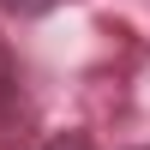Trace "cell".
I'll use <instances>...</instances> for the list:
<instances>
[{
  "label": "cell",
  "mask_w": 150,
  "mask_h": 150,
  "mask_svg": "<svg viewBox=\"0 0 150 150\" xmlns=\"http://www.w3.org/2000/svg\"><path fill=\"white\" fill-rule=\"evenodd\" d=\"M54 0H0V12H12V18H36V12H48Z\"/></svg>",
  "instance_id": "1"
},
{
  "label": "cell",
  "mask_w": 150,
  "mask_h": 150,
  "mask_svg": "<svg viewBox=\"0 0 150 150\" xmlns=\"http://www.w3.org/2000/svg\"><path fill=\"white\" fill-rule=\"evenodd\" d=\"M42 150H84V138H48Z\"/></svg>",
  "instance_id": "2"
}]
</instances>
